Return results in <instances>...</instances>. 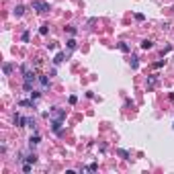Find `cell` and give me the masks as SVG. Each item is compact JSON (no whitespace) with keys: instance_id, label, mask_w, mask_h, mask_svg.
Wrapping results in <instances>:
<instances>
[{"instance_id":"6da1fadb","label":"cell","mask_w":174,"mask_h":174,"mask_svg":"<svg viewBox=\"0 0 174 174\" xmlns=\"http://www.w3.org/2000/svg\"><path fill=\"white\" fill-rule=\"evenodd\" d=\"M33 6H35V8H39V12H47V10H49V6H47L45 2H35Z\"/></svg>"},{"instance_id":"7a4b0ae2","label":"cell","mask_w":174,"mask_h":174,"mask_svg":"<svg viewBox=\"0 0 174 174\" xmlns=\"http://www.w3.org/2000/svg\"><path fill=\"white\" fill-rule=\"evenodd\" d=\"M27 121H29V119H25V117H21V115L14 117V123H17L19 127H25V123H27Z\"/></svg>"},{"instance_id":"3957f363","label":"cell","mask_w":174,"mask_h":174,"mask_svg":"<svg viewBox=\"0 0 174 174\" xmlns=\"http://www.w3.org/2000/svg\"><path fill=\"white\" fill-rule=\"evenodd\" d=\"M51 129H53L56 133H59V131H61V121H59V119H56V121L51 123Z\"/></svg>"},{"instance_id":"277c9868","label":"cell","mask_w":174,"mask_h":174,"mask_svg":"<svg viewBox=\"0 0 174 174\" xmlns=\"http://www.w3.org/2000/svg\"><path fill=\"white\" fill-rule=\"evenodd\" d=\"M51 117H56V119L61 121V119L66 117V111H58V109H56V111H51Z\"/></svg>"},{"instance_id":"5b68a950","label":"cell","mask_w":174,"mask_h":174,"mask_svg":"<svg viewBox=\"0 0 174 174\" xmlns=\"http://www.w3.org/2000/svg\"><path fill=\"white\" fill-rule=\"evenodd\" d=\"M39 82H41L43 88H49V78H47V76H39Z\"/></svg>"},{"instance_id":"8992f818","label":"cell","mask_w":174,"mask_h":174,"mask_svg":"<svg viewBox=\"0 0 174 174\" xmlns=\"http://www.w3.org/2000/svg\"><path fill=\"white\" fill-rule=\"evenodd\" d=\"M25 14V6H17L14 8V17H23Z\"/></svg>"},{"instance_id":"52a82bcc","label":"cell","mask_w":174,"mask_h":174,"mask_svg":"<svg viewBox=\"0 0 174 174\" xmlns=\"http://www.w3.org/2000/svg\"><path fill=\"white\" fill-rule=\"evenodd\" d=\"M64 58H66V56H64V53L59 51L58 56H56V59H53V64H61V61H64Z\"/></svg>"},{"instance_id":"ba28073f","label":"cell","mask_w":174,"mask_h":174,"mask_svg":"<svg viewBox=\"0 0 174 174\" xmlns=\"http://www.w3.org/2000/svg\"><path fill=\"white\" fill-rule=\"evenodd\" d=\"M152 45H154V43H152L149 39H145V41H141V47H144V49H149Z\"/></svg>"},{"instance_id":"9c48e42d","label":"cell","mask_w":174,"mask_h":174,"mask_svg":"<svg viewBox=\"0 0 174 174\" xmlns=\"http://www.w3.org/2000/svg\"><path fill=\"white\" fill-rule=\"evenodd\" d=\"M129 64H131V68H137V66H139V61H137V58H135V56L129 59Z\"/></svg>"},{"instance_id":"30bf717a","label":"cell","mask_w":174,"mask_h":174,"mask_svg":"<svg viewBox=\"0 0 174 174\" xmlns=\"http://www.w3.org/2000/svg\"><path fill=\"white\" fill-rule=\"evenodd\" d=\"M31 145H35V144H39V141H41V139H39V135H31Z\"/></svg>"},{"instance_id":"8fae6325","label":"cell","mask_w":174,"mask_h":174,"mask_svg":"<svg viewBox=\"0 0 174 174\" xmlns=\"http://www.w3.org/2000/svg\"><path fill=\"white\" fill-rule=\"evenodd\" d=\"M76 45H78L76 39H70V41H68V47H70V49H76Z\"/></svg>"},{"instance_id":"7c38bea8","label":"cell","mask_w":174,"mask_h":174,"mask_svg":"<svg viewBox=\"0 0 174 174\" xmlns=\"http://www.w3.org/2000/svg\"><path fill=\"white\" fill-rule=\"evenodd\" d=\"M119 49H121V51H125V53H127V51H129V45H127V43H119Z\"/></svg>"},{"instance_id":"4fadbf2b","label":"cell","mask_w":174,"mask_h":174,"mask_svg":"<svg viewBox=\"0 0 174 174\" xmlns=\"http://www.w3.org/2000/svg\"><path fill=\"white\" fill-rule=\"evenodd\" d=\"M19 105H21V107H33V102H31V100H21Z\"/></svg>"},{"instance_id":"5bb4252c","label":"cell","mask_w":174,"mask_h":174,"mask_svg":"<svg viewBox=\"0 0 174 174\" xmlns=\"http://www.w3.org/2000/svg\"><path fill=\"white\" fill-rule=\"evenodd\" d=\"M164 64H166V59H160V61H156V64H154V68H162Z\"/></svg>"},{"instance_id":"9a60e30c","label":"cell","mask_w":174,"mask_h":174,"mask_svg":"<svg viewBox=\"0 0 174 174\" xmlns=\"http://www.w3.org/2000/svg\"><path fill=\"white\" fill-rule=\"evenodd\" d=\"M10 70H12V66L10 64H4V74H10Z\"/></svg>"},{"instance_id":"2e32d148","label":"cell","mask_w":174,"mask_h":174,"mask_svg":"<svg viewBox=\"0 0 174 174\" xmlns=\"http://www.w3.org/2000/svg\"><path fill=\"white\" fill-rule=\"evenodd\" d=\"M47 31H49V29H47V25H43V27L39 29V33H41V35H47Z\"/></svg>"},{"instance_id":"e0dca14e","label":"cell","mask_w":174,"mask_h":174,"mask_svg":"<svg viewBox=\"0 0 174 174\" xmlns=\"http://www.w3.org/2000/svg\"><path fill=\"white\" fill-rule=\"evenodd\" d=\"M76 102H78V96L72 94V96H70V105H76Z\"/></svg>"},{"instance_id":"ac0fdd59","label":"cell","mask_w":174,"mask_h":174,"mask_svg":"<svg viewBox=\"0 0 174 174\" xmlns=\"http://www.w3.org/2000/svg\"><path fill=\"white\" fill-rule=\"evenodd\" d=\"M119 156H121V158H127V156H129V154H127V152H125V149H119Z\"/></svg>"},{"instance_id":"d6986e66","label":"cell","mask_w":174,"mask_h":174,"mask_svg":"<svg viewBox=\"0 0 174 174\" xmlns=\"http://www.w3.org/2000/svg\"><path fill=\"white\" fill-rule=\"evenodd\" d=\"M96 168H98V166H96V164H90V166H88L86 170H90V172H94V170H96Z\"/></svg>"},{"instance_id":"ffe728a7","label":"cell","mask_w":174,"mask_h":174,"mask_svg":"<svg viewBox=\"0 0 174 174\" xmlns=\"http://www.w3.org/2000/svg\"><path fill=\"white\" fill-rule=\"evenodd\" d=\"M172 127H174V125H172Z\"/></svg>"}]
</instances>
